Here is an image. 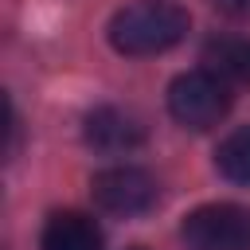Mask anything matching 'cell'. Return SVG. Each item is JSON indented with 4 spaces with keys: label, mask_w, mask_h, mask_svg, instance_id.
Segmentation results:
<instances>
[{
    "label": "cell",
    "mask_w": 250,
    "mask_h": 250,
    "mask_svg": "<svg viewBox=\"0 0 250 250\" xmlns=\"http://www.w3.org/2000/svg\"><path fill=\"white\" fill-rule=\"evenodd\" d=\"M188 12L172 0H141L109 20V43L121 55H160L188 35Z\"/></svg>",
    "instance_id": "obj_1"
},
{
    "label": "cell",
    "mask_w": 250,
    "mask_h": 250,
    "mask_svg": "<svg viewBox=\"0 0 250 250\" xmlns=\"http://www.w3.org/2000/svg\"><path fill=\"white\" fill-rule=\"evenodd\" d=\"M230 90L211 70H188L168 86V113L188 129H211L227 117Z\"/></svg>",
    "instance_id": "obj_2"
},
{
    "label": "cell",
    "mask_w": 250,
    "mask_h": 250,
    "mask_svg": "<svg viewBox=\"0 0 250 250\" xmlns=\"http://www.w3.org/2000/svg\"><path fill=\"white\" fill-rule=\"evenodd\" d=\"M180 238L188 250H250V211L234 203L195 207L184 219Z\"/></svg>",
    "instance_id": "obj_3"
},
{
    "label": "cell",
    "mask_w": 250,
    "mask_h": 250,
    "mask_svg": "<svg viewBox=\"0 0 250 250\" xmlns=\"http://www.w3.org/2000/svg\"><path fill=\"white\" fill-rule=\"evenodd\" d=\"M94 191V203L109 215H121V219H133V215H145L156 207L160 199V188L156 180L145 172V168H133V164H117V168H105L94 176L90 184Z\"/></svg>",
    "instance_id": "obj_4"
},
{
    "label": "cell",
    "mask_w": 250,
    "mask_h": 250,
    "mask_svg": "<svg viewBox=\"0 0 250 250\" xmlns=\"http://www.w3.org/2000/svg\"><path fill=\"white\" fill-rule=\"evenodd\" d=\"M86 141L98 152H129L145 141V125L117 105H98L86 117Z\"/></svg>",
    "instance_id": "obj_5"
},
{
    "label": "cell",
    "mask_w": 250,
    "mask_h": 250,
    "mask_svg": "<svg viewBox=\"0 0 250 250\" xmlns=\"http://www.w3.org/2000/svg\"><path fill=\"white\" fill-rule=\"evenodd\" d=\"M39 250H102V230L82 211H55L43 227Z\"/></svg>",
    "instance_id": "obj_6"
},
{
    "label": "cell",
    "mask_w": 250,
    "mask_h": 250,
    "mask_svg": "<svg viewBox=\"0 0 250 250\" xmlns=\"http://www.w3.org/2000/svg\"><path fill=\"white\" fill-rule=\"evenodd\" d=\"M203 62L223 82H246L250 86V39L215 35V39L203 43Z\"/></svg>",
    "instance_id": "obj_7"
},
{
    "label": "cell",
    "mask_w": 250,
    "mask_h": 250,
    "mask_svg": "<svg viewBox=\"0 0 250 250\" xmlns=\"http://www.w3.org/2000/svg\"><path fill=\"white\" fill-rule=\"evenodd\" d=\"M215 168L230 184H250V125L234 129L219 148H215Z\"/></svg>",
    "instance_id": "obj_8"
},
{
    "label": "cell",
    "mask_w": 250,
    "mask_h": 250,
    "mask_svg": "<svg viewBox=\"0 0 250 250\" xmlns=\"http://www.w3.org/2000/svg\"><path fill=\"white\" fill-rule=\"evenodd\" d=\"M215 4H219V12H227L234 20H246L250 16V0H215Z\"/></svg>",
    "instance_id": "obj_9"
},
{
    "label": "cell",
    "mask_w": 250,
    "mask_h": 250,
    "mask_svg": "<svg viewBox=\"0 0 250 250\" xmlns=\"http://www.w3.org/2000/svg\"><path fill=\"white\" fill-rule=\"evenodd\" d=\"M129 250H145V246H129Z\"/></svg>",
    "instance_id": "obj_10"
}]
</instances>
